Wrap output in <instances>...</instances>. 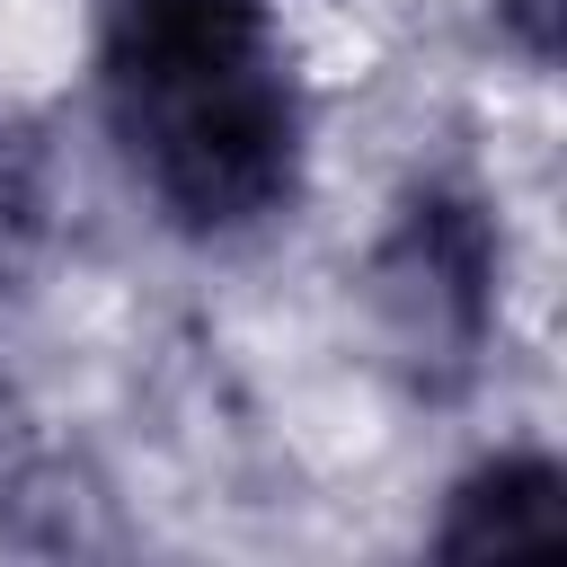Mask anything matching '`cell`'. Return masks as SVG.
Listing matches in <instances>:
<instances>
[{
    "instance_id": "277c9868",
    "label": "cell",
    "mask_w": 567,
    "mask_h": 567,
    "mask_svg": "<svg viewBox=\"0 0 567 567\" xmlns=\"http://www.w3.org/2000/svg\"><path fill=\"white\" fill-rule=\"evenodd\" d=\"M505 27L523 35V53H532V62H549V53H558V0H505Z\"/></svg>"
},
{
    "instance_id": "3957f363",
    "label": "cell",
    "mask_w": 567,
    "mask_h": 567,
    "mask_svg": "<svg viewBox=\"0 0 567 567\" xmlns=\"http://www.w3.org/2000/svg\"><path fill=\"white\" fill-rule=\"evenodd\" d=\"M558 532H567V478L532 452H505L478 478H461L434 549L443 558H487V549H549Z\"/></svg>"
},
{
    "instance_id": "6da1fadb",
    "label": "cell",
    "mask_w": 567,
    "mask_h": 567,
    "mask_svg": "<svg viewBox=\"0 0 567 567\" xmlns=\"http://www.w3.org/2000/svg\"><path fill=\"white\" fill-rule=\"evenodd\" d=\"M106 124L186 230H248L292 195L301 97L266 0H115Z\"/></svg>"
},
{
    "instance_id": "7a4b0ae2",
    "label": "cell",
    "mask_w": 567,
    "mask_h": 567,
    "mask_svg": "<svg viewBox=\"0 0 567 567\" xmlns=\"http://www.w3.org/2000/svg\"><path fill=\"white\" fill-rule=\"evenodd\" d=\"M487 301H496V239H487L478 204L470 195L408 204L399 239L381 248V319H390L399 354L461 372L487 337Z\"/></svg>"
}]
</instances>
